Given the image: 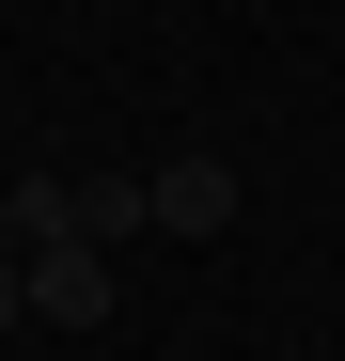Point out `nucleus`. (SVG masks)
<instances>
[{"label":"nucleus","mask_w":345,"mask_h":361,"mask_svg":"<svg viewBox=\"0 0 345 361\" xmlns=\"http://www.w3.org/2000/svg\"><path fill=\"white\" fill-rule=\"evenodd\" d=\"M32 330H110V252H32Z\"/></svg>","instance_id":"obj_1"},{"label":"nucleus","mask_w":345,"mask_h":361,"mask_svg":"<svg viewBox=\"0 0 345 361\" xmlns=\"http://www.w3.org/2000/svg\"><path fill=\"white\" fill-rule=\"evenodd\" d=\"M142 204H157V235H236V173L172 157V173H142Z\"/></svg>","instance_id":"obj_2"},{"label":"nucleus","mask_w":345,"mask_h":361,"mask_svg":"<svg viewBox=\"0 0 345 361\" xmlns=\"http://www.w3.org/2000/svg\"><path fill=\"white\" fill-rule=\"evenodd\" d=\"M157 204H142V173H94V189H79V252H110V235H142Z\"/></svg>","instance_id":"obj_3"},{"label":"nucleus","mask_w":345,"mask_h":361,"mask_svg":"<svg viewBox=\"0 0 345 361\" xmlns=\"http://www.w3.org/2000/svg\"><path fill=\"white\" fill-rule=\"evenodd\" d=\"M0 330H32V252H0Z\"/></svg>","instance_id":"obj_4"}]
</instances>
